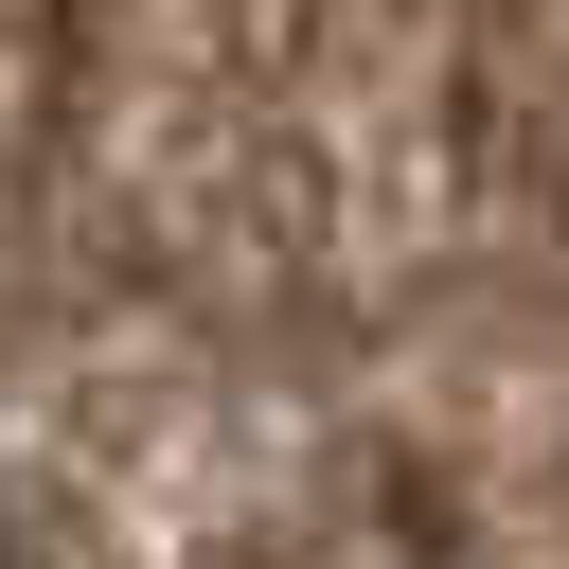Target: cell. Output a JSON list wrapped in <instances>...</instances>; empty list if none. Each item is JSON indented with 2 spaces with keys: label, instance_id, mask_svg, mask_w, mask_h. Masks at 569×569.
<instances>
[{
  "label": "cell",
  "instance_id": "obj_1",
  "mask_svg": "<svg viewBox=\"0 0 569 569\" xmlns=\"http://www.w3.org/2000/svg\"><path fill=\"white\" fill-rule=\"evenodd\" d=\"M0 569H18V516H0Z\"/></svg>",
  "mask_w": 569,
  "mask_h": 569
}]
</instances>
